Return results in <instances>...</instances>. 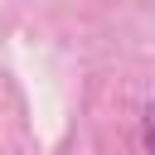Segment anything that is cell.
Returning <instances> with one entry per match:
<instances>
[{"mask_svg":"<svg viewBox=\"0 0 155 155\" xmlns=\"http://www.w3.org/2000/svg\"><path fill=\"white\" fill-rule=\"evenodd\" d=\"M145 150H150V155H155V107H150V111H145Z\"/></svg>","mask_w":155,"mask_h":155,"instance_id":"1","label":"cell"}]
</instances>
